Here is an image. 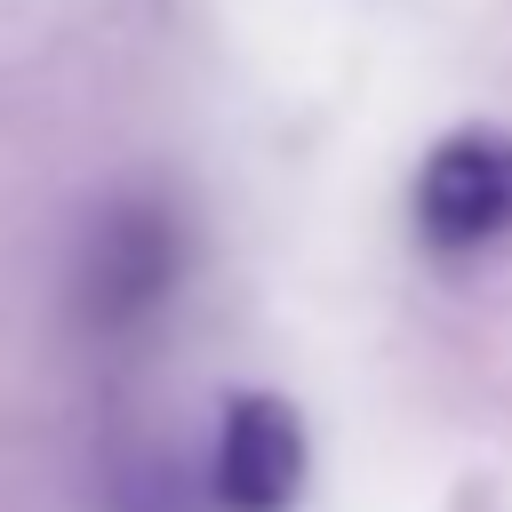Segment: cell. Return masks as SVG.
Segmentation results:
<instances>
[{
    "label": "cell",
    "mask_w": 512,
    "mask_h": 512,
    "mask_svg": "<svg viewBox=\"0 0 512 512\" xmlns=\"http://www.w3.org/2000/svg\"><path fill=\"white\" fill-rule=\"evenodd\" d=\"M304 424L280 392H232L208 440V504L216 512H296L304 496Z\"/></svg>",
    "instance_id": "3"
},
{
    "label": "cell",
    "mask_w": 512,
    "mask_h": 512,
    "mask_svg": "<svg viewBox=\"0 0 512 512\" xmlns=\"http://www.w3.org/2000/svg\"><path fill=\"white\" fill-rule=\"evenodd\" d=\"M408 224L432 256H480L512 240V128H456L416 160Z\"/></svg>",
    "instance_id": "2"
},
{
    "label": "cell",
    "mask_w": 512,
    "mask_h": 512,
    "mask_svg": "<svg viewBox=\"0 0 512 512\" xmlns=\"http://www.w3.org/2000/svg\"><path fill=\"white\" fill-rule=\"evenodd\" d=\"M184 280H192V216L168 192L128 184L88 208L64 264V304L96 352H136L152 328H168Z\"/></svg>",
    "instance_id": "1"
}]
</instances>
